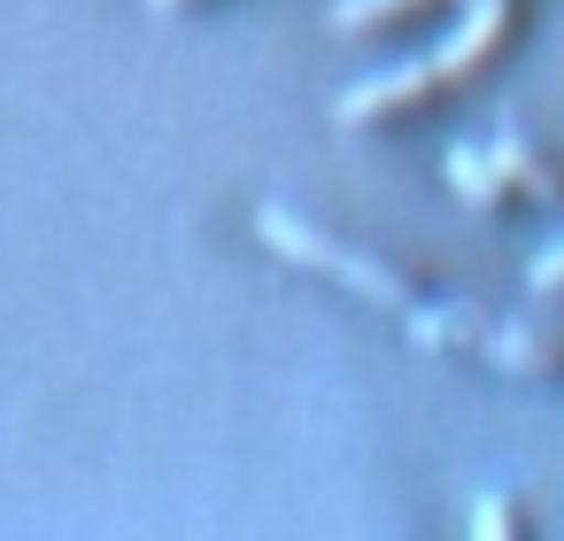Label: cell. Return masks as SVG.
<instances>
[{
  "label": "cell",
  "instance_id": "7",
  "mask_svg": "<svg viewBox=\"0 0 564 541\" xmlns=\"http://www.w3.org/2000/svg\"><path fill=\"white\" fill-rule=\"evenodd\" d=\"M471 533H479V541L525 533V510H518V502H479V510H471Z\"/></svg>",
  "mask_w": 564,
  "mask_h": 541
},
{
  "label": "cell",
  "instance_id": "8",
  "mask_svg": "<svg viewBox=\"0 0 564 541\" xmlns=\"http://www.w3.org/2000/svg\"><path fill=\"white\" fill-rule=\"evenodd\" d=\"M533 286H541V294H564V248L533 256Z\"/></svg>",
  "mask_w": 564,
  "mask_h": 541
},
{
  "label": "cell",
  "instance_id": "6",
  "mask_svg": "<svg viewBox=\"0 0 564 541\" xmlns=\"http://www.w3.org/2000/svg\"><path fill=\"white\" fill-rule=\"evenodd\" d=\"M410 9H425V0H340L333 24H340V32H371V24H394V17H410Z\"/></svg>",
  "mask_w": 564,
  "mask_h": 541
},
{
  "label": "cell",
  "instance_id": "9",
  "mask_svg": "<svg viewBox=\"0 0 564 541\" xmlns=\"http://www.w3.org/2000/svg\"><path fill=\"white\" fill-rule=\"evenodd\" d=\"M155 9H186V0H155Z\"/></svg>",
  "mask_w": 564,
  "mask_h": 541
},
{
  "label": "cell",
  "instance_id": "2",
  "mask_svg": "<svg viewBox=\"0 0 564 541\" xmlns=\"http://www.w3.org/2000/svg\"><path fill=\"white\" fill-rule=\"evenodd\" d=\"M510 24H518V17H510V0H471V17H464V24L448 32V47L433 55L441 78L456 86V78H471L479 63H495V47H510Z\"/></svg>",
  "mask_w": 564,
  "mask_h": 541
},
{
  "label": "cell",
  "instance_id": "4",
  "mask_svg": "<svg viewBox=\"0 0 564 541\" xmlns=\"http://www.w3.org/2000/svg\"><path fill=\"white\" fill-rule=\"evenodd\" d=\"M448 178H456V194H464V202H479V209L510 202V178H502L495 148H456V155H448Z\"/></svg>",
  "mask_w": 564,
  "mask_h": 541
},
{
  "label": "cell",
  "instance_id": "3",
  "mask_svg": "<svg viewBox=\"0 0 564 541\" xmlns=\"http://www.w3.org/2000/svg\"><path fill=\"white\" fill-rule=\"evenodd\" d=\"M495 163H502V178H510V194H533V202H549V209H564V171H556L549 155H533L525 140H495Z\"/></svg>",
  "mask_w": 564,
  "mask_h": 541
},
{
  "label": "cell",
  "instance_id": "5",
  "mask_svg": "<svg viewBox=\"0 0 564 541\" xmlns=\"http://www.w3.org/2000/svg\"><path fill=\"white\" fill-rule=\"evenodd\" d=\"M495 356L518 364V371H564V348L556 340H533V333H495Z\"/></svg>",
  "mask_w": 564,
  "mask_h": 541
},
{
  "label": "cell",
  "instance_id": "1",
  "mask_svg": "<svg viewBox=\"0 0 564 541\" xmlns=\"http://www.w3.org/2000/svg\"><path fill=\"white\" fill-rule=\"evenodd\" d=\"M441 86H448L441 63H394V71H379V78H364V86L340 94V125H348V132H356V125H387V117H402V109H425Z\"/></svg>",
  "mask_w": 564,
  "mask_h": 541
}]
</instances>
